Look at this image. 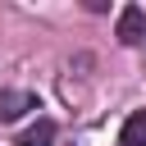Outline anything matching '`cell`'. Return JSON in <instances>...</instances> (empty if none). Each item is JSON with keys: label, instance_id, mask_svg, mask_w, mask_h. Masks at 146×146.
Segmentation results:
<instances>
[{"label": "cell", "instance_id": "6da1fadb", "mask_svg": "<svg viewBox=\"0 0 146 146\" xmlns=\"http://www.w3.org/2000/svg\"><path fill=\"white\" fill-rule=\"evenodd\" d=\"M27 110H41V100L32 91H14V87L0 91V119H23Z\"/></svg>", "mask_w": 146, "mask_h": 146}, {"label": "cell", "instance_id": "7a4b0ae2", "mask_svg": "<svg viewBox=\"0 0 146 146\" xmlns=\"http://www.w3.org/2000/svg\"><path fill=\"white\" fill-rule=\"evenodd\" d=\"M146 36V14L137 9V5H128L123 14H119V41H128V46H137Z\"/></svg>", "mask_w": 146, "mask_h": 146}, {"label": "cell", "instance_id": "3957f363", "mask_svg": "<svg viewBox=\"0 0 146 146\" xmlns=\"http://www.w3.org/2000/svg\"><path fill=\"white\" fill-rule=\"evenodd\" d=\"M119 146H146V110L128 114V123H123V132H119Z\"/></svg>", "mask_w": 146, "mask_h": 146}, {"label": "cell", "instance_id": "277c9868", "mask_svg": "<svg viewBox=\"0 0 146 146\" xmlns=\"http://www.w3.org/2000/svg\"><path fill=\"white\" fill-rule=\"evenodd\" d=\"M50 137H55V123H50V119H41V123L18 141V146H50Z\"/></svg>", "mask_w": 146, "mask_h": 146}]
</instances>
